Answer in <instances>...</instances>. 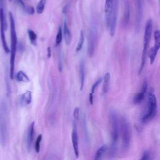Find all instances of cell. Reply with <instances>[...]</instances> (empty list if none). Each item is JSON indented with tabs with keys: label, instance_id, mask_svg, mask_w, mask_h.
<instances>
[{
	"label": "cell",
	"instance_id": "30",
	"mask_svg": "<svg viewBox=\"0 0 160 160\" xmlns=\"http://www.w3.org/2000/svg\"><path fill=\"white\" fill-rule=\"evenodd\" d=\"M149 158V153L148 151H145L143 152L142 158H141V160H146V159H148Z\"/></svg>",
	"mask_w": 160,
	"mask_h": 160
},
{
	"label": "cell",
	"instance_id": "6",
	"mask_svg": "<svg viewBox=\"0 0 160 160\" xmlns=\"http://www.w3.org/2000/svg\"><path fill=\"white\" fill-rule=\"evenodd\" d=\"M7 29V23L6 22L4 9L0 8V34H1V40L3 48L7 53H10V50L8 46V44L6 40L5 31Z\"/></svg>",
	"mask_w": 160,
	"mask_h": 160
},
{
	"label": "cell",
	"instance_id": "20",
	"mask_svg": "<svg viewBox=\"0 0 160 160\" xmlns=\"http://www.w3.org/2000/svg\"><path fill=\"white\" fill-rule=\"evenodd\" d=\"M107 150V146L106 145H103L101 146L97 151L95 156V159L96 160H98L102 158V156H103V154L105 153V152Z\"/></svg>",
	"mask_w": 160,
	"mask_h": 160
},
{
	"label": "cell",
	"instance_id": "14",
	"mask_svg": "<svg viewBox=\"0 0 160 160\" xmlns=\"http://www.w3.org/2000/svg\"><path fill=\"white\" fill-rule=\"evenodd\" d=\"M160 48V46L154 45L149 51H148L147 54L150 59V64L152 65H153L154 61H155V58L156 56L157 55V53L158 52V50Z\"/></svg>",
	"mask_w": 160,
	"mask_h": 160
},
{
	"label": "cell",
	"instance_id": "29",
	"mask_svg": "<svg viewBox=\"0 0 160 160\" xmlns=\"http://www.w3.org/2000/svg\"><path fill=\"white\" fill-rule=\"evenodd\" d=\"M73 117L75 120H78L80 116V108L78 107H76L73 111Z\"/></svg>",
	"mask_w": 160,
	"mask_h": 160
},
{
	"label": "cell",
	"instance_id": "34",
	"mask_svg": "<svg viewBox=\"0 0 160 160\" xmlns=\"http://www.w3.org/2000/svg\"><path fill=\"white\" fill-rule=\"evenodd\" d=\"M47 51H48V55H47V56H48V58L49 59V58H51V48H50V46L48 47Z\"/></svg>",
	"mask_w": 160,
	"mask_h": 160
},
{
	"label": "cell",
	"instance_id": "7",
	"mask_svg": "<svg viewBox=\"0 0 160 160\" xmlns=\"http://www.w3.org/2000/svg\"><path fill=\"white\" fill-rule=\"evenodd\" d=\"M6 109L5 106H2L0 111V142L5 144L7 138V120Z\"/></svg>",
	"mask_w": 160,
	"mask_h": 160
},
{
	"label": "cell",
	"instance_id": "17",
	"mask_svg": "<svg viewBox=\"0 0 160 160\" xmlns=\"http://www.w3.org/2000/svg\"><path fill=\"white\" fill-rule=\"evenodd\" d=\"M138 4V13H137V18H136V27L137 30H138L139 25L141 23V20L142 17V5L141 0H137Z\"/></svg>",
	"mask_w": 160,
	"mask_h": 160
},
{
	"label": "cell",
	"instance_id": "23",
	"mask_svg": "<svg viewBox=\"0 0 160 160\" xmlns=\"http://www.w3.org/2000/svg\"><path fill=\"white\" fill-rule=\"evenodd\" d=\"M28 36L30 40L31 43L32 45H33L34 46H36V40H37L36 34L35 33V32H33L32 30H28Z\"/></svg>",
	"mask_w": 160,
	"mask_h": 160
},
{
	"label": "cell",
	"instance_id": "1",
	"mask_svg": "<svg viewBox=\"0 0 160 160\" xmlns=\"http://www.w3.org/2000/svg\"><path fill=\"white\" fill-rule=\"evenodd\" d=\"M10 23V34H11V56H10V76L12 80L14 78L15 73V57L17 50V35L16 32L15 22L13 15L12 12L9 13Z\"/></svg>",
	"mask_w": 160,
	"mask_h": 160
},
{
	"label": "cell",
	"instance_id": "9",
	"mask_svg": "<svg viewBox=\"0 0 160 160\" xmlns=\"http://www.w3.org/2000/svg\"><path fill=\"white\" fill-rule=\"evenodd\" d=\"M96 40V32L95 29L89 31L88 36V54L90 57H92L95 53V44Z\"/></svg>",
	"mask_w": 160,
	"mask_h": 160
},
{
	"label": "cell",
	"instance_id": "2",
	"mask_svg": "<svg viewBox=\"0 0 160 160\" xmlns=\"http://www.w3.org/2000/svg\"><path fill=\"white\" fill-rule=\"evenodd\" d=\"M157 114V99L153 88H150L148 94L147 111L143 116L141 121L143 123H147L152 120Z\"/></svg>",
	"mask_w": 160,
	"mask_h": 160
},
{
	"label": "cell",
	"instance_id": "16",
	"mask_svg": "<svg viewBox=\"0 0 160 160\" xmlns=\"http://www.w3.org/2000/svg\"><path fill=\"white\" fill-rule=\"evenodd\" d=\"M129 17H130L129 5L128 3V1L127 0L125 3V11H124V18H123V23H124V26H126L128 24L129 20Z\"/></svg>",
	"mask_w": 160,
	"mask_h": 160
},
{
	"label": "cell",
	"instance_id": "15",
	"mask_svg": "<svg viewBox=\"0 0 160 160\" xmlns=\"http://www.w3.org/2000/svg\"><path fill=\"white\" fill-rule=\"evenodd\" d=\"M63 36L65 38V43L67 45H69L71 43V32L69 30V28L67 25L66 22L65 21L64 22V27H63Z\"/></svg>",
	"mask_w": 160,
	"mask_h": 160
},
{
	"label": "cell",
	"instance_id": "27",
	"mask_svg": "<svg viewBox=\"0 0 160 160\" xmlns=\"http://www.w3.org/2000/svg\"><path fill=\"white\" fill-rule=\"evenodd\" d=\"M155 45L160 46V32L158 30H156L154 33Z\"/></svg>",
	"mask_w": 160,
	"mask_h": 160
},
{
	"label": "cell",
	"instance_id": "33",
	"mask_svg": "<svg viewBox=\"0 0 160 160\" xmlns=\"http://www.w3.org/2000/svg\"><path fill=\"white\" fill-rule=\"evenodd\" d=\"M89 101L91 105L93 104V94L90 93L89 95Z\"/></svg>",
	"mask_w": 160,
	"mask_h": 160
},
{
	"label": "cell",
	"instance_id": "28",
	"mask_svg": "<svg viewBox=\"0 0 160 160\" xmlns=\"http://www.w3.org/2000/svg\"><path fill=\"white\" fill-rule=\"evenodd\" d=\"M101 81H102V79L100 78V79L98 80L93 85V86H92V87H91V93L94 94L95 90H96V88H98V86L100 85V83H101Z\"/></svg>",
	"mask_w": 160,
	"mask_h": 160
},
{
	"label": "cell",
	"instance_id": "12",
	"mask_svg": "<svg viewBox=\"0 0 160 160\" xmlns=\"http://www.w3.org/2000/svg\"><path fill=\"white\" fill-rule=\"evenodd\" d=\"M80 91H82L84 87L85 80V63L83 60L80 62Z\"/></svg>",
	"mask_w": 160,
	"mask_h": 160
},
{
	"label": "cell",
	"instance_id": "31",
	"mask_svg": "<svg viewBox=\"0 0 160 160\" xmlns=\"http://www.w3.org/2000/svg\"><path fill=\"white\" fill-rule=\"evenodd\" d=\"M27 12L30 15H33L35 13V10L33 7H29L27 8Z\"/></svg>",
	"mask_w": 160,
	"mask_h": 160
},
{
	"label": "cell",
	"instance_id": "36",
	"mask_svg": "<svg viewBox=\"0 0 160 160\" xmlns=\"http://www.w3.org/2000/svg\"><path fill=\"white\" fill-rule=\"evenodd\" d=\"M67 12V6L63 8V13H66Z\"/></svg>",
	"mask_w": 160,
	"mask_h": 160
},
{
	"label": "cell",
	"instance_id": "37",
	"mask_svg": "<svg viewBox=\"0 0 160 160\" xmlns=\"http://www.w3.org/2000/svg\"><path fill=\"white\" fill-rule=\"evenodd\" d=\"M9 1H10V2H11V1H12V0H9Z\"/></svg>",
	"mask_w": 160,
	"mask_h": 160
},
{
	"label": "cell",
	"instance_id": "25",
	"mask_svg": "<svg viewBox=\"0 0 160 160\" xmlns=\"http://www.w3.org/2000/svg\"><path fill=\"white\" fill-rule=\"evenodd\" d=\"M62 38H63V32H62L61 27H60L58 28L56 37V46H58V45H60L62 41Z\"/></svg>",
	"mask_w": 160,
	"mask_h": 160
},
{
	"label": "cell",
	"instance_id": "24",
	"mask_svg": "<svg viewBox=\"0 0 160 160\" xmlns=\"http://www.w3.org/2000/svg\"><path fill=\"white\" fill-rule=\"evenodd\" d=\"M85 42V35L83 33V32L81 31L80 33V39H79V41L78 43V45L76 47V52H79L80 50H81L82 48H83V45L84 44Z\"/></svg>",
	"mask_w": 160,
	"mask_h": 160
},
{
	"label": "cell",
	"instance_id": "22",
	"mask_svg": "<svg viewBox=\"0 0 160 160\" xmlns=\"http://www.w3.org/2000/svg\"><path fill=\"white\" fill-rule=\"evenodd\" d=\"M46 0H40L36 6V12L38 14H42L45 10Z\"/></svg>",
	"mask_w": 160,
	"mask_h": 160
},
{
	"label": "cell",
	"instance_id": "13",
	"mask_svg": "<svg viewBox=\"0 0 160 160\" xmlns=\"http://www.w3.org/2000/svg\"><path fill=\"white\" fill-rule=\"evenodd\" d=\"M32 101V93L30 91H27L24 93L20 99V103L22 106H27L30 104Z\"/></svg>",
	"mask_w": 160,
	"mask_h": 160
},
{
	"label": "cell",
	"instance_id": "18",
	"mask_svg": "<svg viewBox=\"0 0 160 160\" xmlns=\"http://www.w3.org/2000/svg\"><path fill=\"white\" fill-rule=\"evenodd\" d=\"M16 78H17V80L19 82L28 83V82H30V81L28 76L23 71H19L17 73L16 75Z\"/></svg>",
	"mask_w": 160,
	"mask_h": 160
},
{
	"label": "cell",
	"instance_id": "21",
	"mask_svg": "<svg viewBox=\"0 0 160 160\" xmlns=\"http://www.w3.org/2000/svg\"><path fill=\"white\" fill-rule=\"evenodd\" d=\"M146 92L144 91H142L138 93H137L135 96L133 98V103L134 104H139L142 102V101L144 98V95H145Z\"/></svg>",
	"mask_w": 160,
	"mask_h": 160
},
{
	"label": "cell",
	"instance_id": "11",
	"mask_svg": "<svg viewBox=\"0 0 160 160\" xmlns=\"http://www.w3.org/2000/svg\"><path fill=\"white\" fill-rule=\"evenodd\" d=\"M35 134V122H32L28 128V133H27V146L28 149H30L32 144L33 141Z\"/></svg>",
	"mask_w": 160,
	"mask_h": 160
},
{
	"label": "cell",
	"instance_id": "19",
	"mask_svg": "<svg viewBox=\"0 0 160 160\" xmlns=\"http://www.w3.org/2000/svg\"><path fill=\"white\" fill-rule=\"evenodd\" d=\"M109 81H110V74L109 73H107L105 74V76L104 77V83L103 86V92L104 94L107 93L108 91Z\"/></svg>",
	"mask_w": 160,
	"mask_h": 160
},
{
	"label": "cell",
	"instance_id": "4",
	"mask_svg": "<svg viewBox=\"0 0 160 160\" xmlns=\"http://www.w3.org/2000/svg\"><path fill=\"white\" fill-rule=\"evenodd\" d=\"M109 123L111 127V135H112V148L114 150L116 143L119 138V123L117 114L115 111H111L109 114Z\"/></svg>",
	"mask_w": 160,
	"mask_h": 160
},
{
	"label": "cell",
	"instance_id": "3",
	"mask_svg": "<svg viewBox=\"0 0 160 160\" xmlns=\"http://www.w3.org/2000/svg\"><path fill=\"white\" fill-rule=\"evenodd\" d=\"M153 30V21L151 19H149L146 24L145 29H144V39H143V49L142 52V57H141V63L140 67L138 70V74L140 75L142 73V71L144 67L146 60V56L148 49L151 36Z\"/></svg>",
	"mask_w": 160,
	"mask_h": 160
},
{
	"label": "cell",
	"instance_id": "8",
	"mask_svg": "<svg viewBox=\"0 0 160 160\" xmlns=\"http://www.w3.org/2000/svg\"><path fill=\"white\" fill-rule=\"evenodd\" d=\"M118 0H114L113 7L111 14L108 29L109 30V33L111 36H113L115 34L117 18H118Z\"/></svg>",
	"mask_w": 160,
	"mask_h": 160
},
{
	"label": "cell",
	"instance_id": "26",
	"mask_svg": "<svg viewBox=\"0 0 160 160\" xmlns=\"http://www.w3.org/2000/svg\"><path fill=\"white\" fill-rule=\"evenodd\" d=\"M42 138H43L42 134H40L37 137L36 141L35 142V151L37 153H38L40 151V144H41V140H42Z\"/></svg>",
	"mask_w": 160,
	"mask_h": 160
},
{
	"label": "cell",
	"instance_id": "35",
	"mask_svg": "<svg viewBox=\"0 0 160 160\" xmlns=\"http://www.w3.org/2000/svg\"><path fill=\"white\" fill-rule=\"evenodd\" d=\"M4 7V0H0V8Z\"/></svg>",
	"mask_w": 160,
	"mask_h": 160
},
{
	"label": "cell",
	"instance_id": "10",
	"mask_svg": "<svg viewBox=\"0 0 160 160\" xmlns=\"http://www.w3.org/2000/svg\"><path fill=\"white\" fill-rule=\"evenodd\" d=\"M71 139L73 147V150L76 157L78 158L79 156V146H78V135L77 132V126L76 123L73 122V129L71 133Z\"/></svg>",
	"mask_w": 160,
	"mask_h": 160
},
{
	"label": "cell",
	"instance_id": "5",
	"mask_svg": "<svg viewBox=\"0 0 160 160\" xmlns=\"http://www.w3.org/2000/svg\"><path fill=\"white\" fill-rule=\"evenodd\" d=\"M121 131L122 136V144L124 149H127L130 144L131 139V128L128 121L122 118L121 121Z\"/></svg>",
	"mask_w": 160,
	"mask_h": 160
},
{
	"label": "cell",
	"instance_id": "32",
	"mask_svg": "<svg viewBox=\"0 0 160 160\" xmlns=\"http://www.w3.org/2000/svg\"><path fill=\"white\" fill-rule=\"evenodd\" d=\"M17 1V2L18 3V4L20 6V7H22L23 8H24V9H25L26 8V7H25V3H23V2L22 1V0H16Z\"/></svg>",
	"mask_w": 160,
	"mask_h": 160
}]
</instances>
